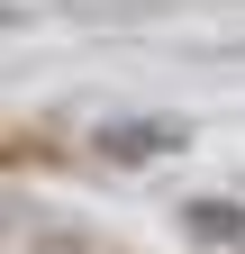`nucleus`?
Returning a JSON list of instances; mask_svg holds the SVG:
<instances>
[{
	"label": "nucleus",
	"mask_w": 245,
	"mask_h": 254,
	"mask_svg": "<svg viewBox=\"0 0 245 254\" xmlns=\"http://www.w3.org/2000/svg\"><path fill=\"white\" fill-rule=\"evenodd\" d=\"M182 145V127L173 118H145V127H109V136H100V154H109V164H145V154H173Z\"/></svg>",
	"instance_id": "nucleus-1"
},
{
	"label": "nucleus",
	"mask_w": 245,
	"mask_h": 254,
	"mask_svg": "<svg viewBox=\"0 0 245 254\" xmlns=\"http://www.w3.org/2000/svg\"><path fill=\"white\" fill-rule=\"evenodd\" d=\"M191 236H218V245H236V236H245V209H227V200H191Z\"/></svg>",
	"instance_id": "nucleus-2"
}]
</instances>
